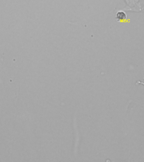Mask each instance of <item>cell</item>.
Here are the masks:
<instances>
[{
  "label": "cell",
  "mask_w": 144,
  "mask_h": 162,
  "mask_svg": "<svg viewBox=\"0 0 144 162\" xmlns=\"http://www.w3.org/2000/svg\"><path fill=\"white\" fill-rule=\"evenodd\" d=\"M127 15L126 13L122 11H118L116 14V19L118 22L126 20Z\"/></svg>",
  "instance_id": "1"
}]
</instances>
